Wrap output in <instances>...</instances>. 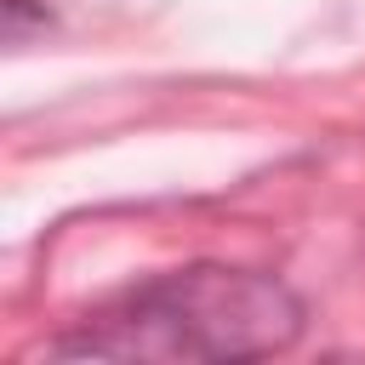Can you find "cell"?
I'll list each match as a JSON object with an SVG mask.
<instances>
[{"mask_svg": "<svg viewBox=\"0 0 365 365\" xmlns=\"http://www.w3.org/2000/svg\"><path fill=\"white\" fill-rule=\"evenodd\" d=\"M302 302L257 268L194 262L131 285L51 342L57 359H262L291 348Z\"/></svg>", "mask_w": 365, "mask_h": 365, "instance_id": "6da1fadb", "label": "cell"}]
</instances>
